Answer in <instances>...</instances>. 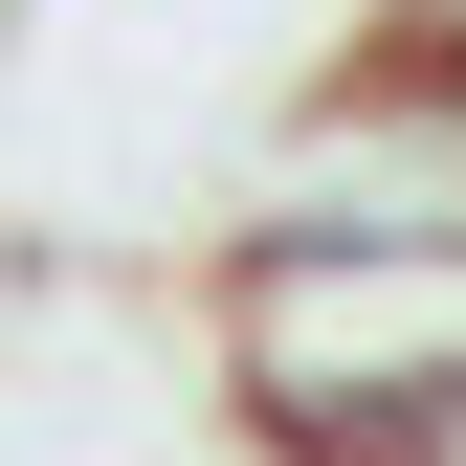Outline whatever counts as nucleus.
I'll return each mask as SVG.
<instances>
[{"mask_svg": "<svg viewBox=\"0 0 466 466\" xmlns=\"http://www.w3.org/2000/svg\"><path fill=\"white\" fill-rule=\"evenodd\" d=\"M222 378L311 466H466V245L222 222Z\"/></svg>", "mask_w": 466, "mask_h": 466, "instance_id": "1", "label": "nucleus"}]
</instances>
